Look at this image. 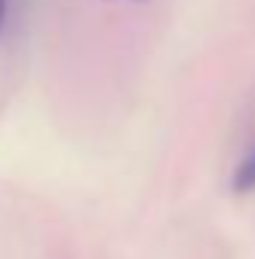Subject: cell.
<instances>
[{
  "instance_id": "6da1fadb",
  "label": "cell",
  "mask_w": 255,
  "mask_h": 259,
  "mask_svg": "<svg viewBox=\"0 0 255 259\" xmlns=\"http://www.w3.org/2000/svg\"><path fill=\"white\" fill-rule=\"evenodd\" d=\"M231 190L237 196L255 193V142L252 148L243 154V160L234 166V175H231Z\"/></svg>"
},
{
  "instance_id": "7a4b0ae2",
  "label": "cell",
  "mask_w": 255,
  "mask_h": 259,
  "mask_svg": "<svg viewBox=\"0 0 255 259\" xmlns=\"http://www.w3.org/2000/svg\"><path fill=\"white\" fill-rule=\"evenodd\" d=\"M9 3H12V0H0V30H3V24H6V15H9Z\"/></svg>"
}]
</instances>
